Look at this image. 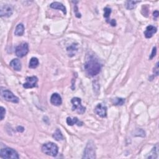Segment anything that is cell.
<instances>
[{"instance_id": "cell-27", "label": "cell", "mask_w": 159, "mask_h": 159, "mask_svg": "<svg viewBox=\"0 0 159 159\" xmlns=\"http://www.w3.org/2000/svg\"><path fill=\"white\" fill-rule=\"evenodd\" d=\"M107 22H108V23H109L111 26H113V27H114V26H116V21H115L114 19L109 20V21H107Z\"/></svg>"}, {"instance_id": "cell-16", "label": "cell", "mask_w": 159, "mask_h": 159, "mask_svg": "<svg viewBox=\"0 0 159 159\" xmlns=\"http://www.w3.org/2000/svg\"><path fill=\"white\" fill-rule=\"evenodd\" d=\"M67 50L68 52V56L69 57H73L75 55L76 52L78 50L77 48V44H73L70 46L67 47Z\"/></svg>"}, {"instance_id": "cell-17", "label": "cell", "mask_w": 159, "mask_h": 159, "mask_svg": "<svg viewBox=\"0 0 159 159\" xmlns=\"http://www.w3.org/2000/svg\"><path fill=\"white\" fill-rule=\"evenodd\" d=\"M24 26L23 24H19L16 28L14 34L17 36H21L24 34Z\"/></svg>"}, {"instance_id": "cell-21", "label": "cell", "mask_w": 159, "mask_h": 159, "mask_svg": "<svg viewBox=\"0 0 159 159\" xmlns=\"http://www.w3.org/2000/svg\"><path fill=\"white\" fill-rule=\"evenodd\" d=\"M153 154H150L147 157V158H156L158 157V145H157L155 147L153 148V149L151 152Z\"/></svg>"}, {"instance_id": "cell-23", "label": "cell", "mask_w": 159, "mask_h": 159, "mask_svg": "<svg viewBox=\"0 0 159 159\" xmlns=\"http://www.w3.org/2000/svg\"><path fill=\"white\" fill-rule=\"evenodd\" d=\"M111 13V9L109 8H104V17L106 18V20L108 19V18L110 16V14Z\"/></svg>"}, {"instance_id": "cell-18", "label": "cell", "mask_w": 159, "mask_h": 159, "mask_svg": "<svg viewBox=\"0 0 159 159\" xmlns=\"http://www.w3.org/2000/svg\"><path fill=\"white\" fill-rule=\"evenodd\" d=\"M39 60L38 58L33 57V58H31V59L30 60L29 67L31 68H35L39 65Z\"/></svg>"}, {"instance_id": "cell-4", "label": "cell", "mask_w": 159, "mask_h": 159, "mask_svg": "<svg viewBox=\"0 0 159 159\" xmlns=\"http://www.w3.org/2000/svg\"><path fill=\"white\" fill-rule=\"evenodd\" d=\"M96 158V152H95V146L93 141H89L86 148L84 150L83 158Z\"/></svg>"}, {"instance_id": "cell-10", "label": "cell", "mask_w": 159, "mask_h": 159, "mask_svg": "<svg viewBox=\"0 0 159 159\" xmlns=\"http://www.w3.org/2000/svg\"><path fill=\"white\" fill-rule=\"evenodd\" d=\"M94 112L102 118H105L107 116V107L103 104H98L94 109Z\"/></svg>"}, {"instance_id": "cell-5", "label": "cell", "mask_w": 159, "mask_h": 159, "mask_svg": "<svg viewBox=\"0 0 159 159\" xmlns=\"http://www.w3.org/2000/svg\"><path fill=\"white\" fill-rule=\"evenodd\" d=\"M72 111H77L79 114H83L86 111L85 107H84L82 104V100L80 98L75 97L72 99Z\"/></svg>"}, {"instance_id": "cell-20", "label": "cell", "mask_w": 159, "mask_h": 159, "mask_svg": "<svg viewBox=\"0 0 159 159\" xmlns=\"http://www.w3.org/2000/svg\"><path fill=\"white\" fill-rule=\"evenodd\" d=\"M140 1H128L126 3V8L128 9H133L136 6V4L139 3Z\"/></svg>"}, {"instance_id": "cell-12", "label": "cell", "mask_w": 159, "mask_h": 159, "mask_svg": "<svg viewBox=\"0 0 159 159\" xmlns=\"http://www.w3.org/2000/svg\"><path fill=\"white\" fill-rule=\"evenodd\" d=\"M157 29L155 26H149L146 28V30L144 32V35L146 38H151L153 35L157 33Z\"/></svg>"}, {"instance_id": "cell-19", "label": "cell", "mask_w": 159, "mask_h": 159, "mask_svg": "<svg viewBox=\"0 0 159 159\" xmlns=\"http://www.w3.org/2000/svg\"><path fill=\"white\" fill-rule=\"evenodd\" d=\"M53 137H54V138L57 141L63 140V136L62 134L61 131L59 129H57L56 131L55 132V133L53 134Z\"/></svg>"}, {"instance_id": "cell-3", "label": "cell", "mask_w": 159, "mask_h": 159, "mask_svg": "<svg viewBox=\"0 0 159 159\" xmlns=\"http://www.w3.org/2000/svg\"><path fill=\"white\" fill-rule=\"evenodd\" d=\"M0 157L3 158H19L18 153L13 149L9 147L3 148L0 151Z\"/></svg>"}, {"instance_id": "cell-2", "label": "cell", "mask_w": 159, "mask_h": 159, "mask_svg": "<svg viewBox=\"0 0 159 159\" xmlns=\"http://www.w3.org/2000/svg\"><path fill=\"white\" fill-rule=\"evenodd\" d=\"M42 151L47 155L56 157L59 152V148L54 143L48 142L42 146Z\"/></svg>"}, {"instance_id": "cell-15", "label": "cell", "mask_w": 159, "mask_h": 159, "mask_svg": "<svg viewBox=\"0 0 159 159\" xmlns=\"http://www.w3.org/2000/svg\"><path fill=\"white\" fill-rule=\"evenodd\" d=\"M67 123L68 126H73L74 124H77L78 126H82L83 125V122L79 121L77 118H71L68 117L67 118Z\"/></svg>"}, {"instance_id": "cell-26", "label": "cell", "mask_w": 159, "mask_h": 159, "mask_svg": "<svg viewBox=\"0 0 159 159\" xmlns=\"http://www.w3.org/2000/svg\"><path fill=\"white\" fill-rule=\"evenodd\" d=\"M153 72H154V73L156 75H158V62L157 63L155 68H153Z\"/></svg>"}, {"instance_id": "cell-25", "label": "cell", "mask_w": 159, "mask_h": 159, "mask_svg": "<svg viewBox=\"0 0 159 159\" xmlns=\"http://www.w3.org/2000/svg\"><path fill=\"white\" fill-rule=\"evenodd\" d=\"M1 120H3L4 116H5V114H6V109L5 108H4L3 106L1 107Z\"/></svg>"}, {"instance_id": "cell-14", "label": "cell", "mask_w": 159, "mask_h": 159, "mask_svg": "<svg viewBox=\"0 0 159 159\" xmlns=\"http://www.w3.org/2000/svg\"><path fill=\"white\" fill-rule=\"evenodd\" d=\"M50 8L55 9H59L62 11L63 13L64 14H67V10H66V8L63 6V4L59 3V2H54L52 3V4H50Z\"/></svg>"}, {"instance_id": "cell-7", "label": "cell", "mask_w": 159, "mask_h": 159, "mask_svg": "<svg viewBox=\"0 0 159 159\" xmlns=\"http://www.w3.org/2000/svg\"><path fill=\"white\" fill-rule=\"evenodd\" d=\"M16 55L18 57L22 58L28 54L29 52V45L26 42H23L16 49Z\"/></svg>"}, {"instance_id": "cell-24", "label": "cell", "mask_w": 159, "mask_h": 159, "mask_svg": "<svg viewBox=\"0 0 159 159\" xmlns=\"http://www.w3.org/2000/svg\"><path fill=\"white\" fill-rule=\"evenodd\" d=\"M156 53H157V48H156V47H154L153 48L152 53H151V54L150 55V57H149V59L150 60H152L153 59V58L155 56Z\"/></svg>"}, {"instance_id": "cell-11", "label": "cell", "mask_w": 159, "mask_h": 159, "mask_svg": "<svg viewBox=\"0 0 159 159\" xmlns=\"http://www.w3.org/2000/svg\"><path fill=\"white\" fill-rule=\"evenodd\" d=\"M50 102L54 106H60L62 104V100L60 95L58 93L52 94L50 98Z\"/></svg>"}, {"instance_id": "cell-13", "label": "cell", "mask_w": 159, "mask_h": 159, "mask_svg": "<svg viewBox=\"0 0 159 159\" xmlns=\"http://www.w3.org/2000/svg\"><path fill=\"white\" fill-rule=\"evenodd\" d=\"M9 65L16 71H21V68H22V66H21V62L18 59H14L12 60L11 61Z\"/></svg>"}, {"instance_id": "cell-8", "label": "cell", "mask_w": 159, "mask_h": 159, "mask_svg": "<svg viewBox=\"0 0 159 159\" xmlns=\"http://www.w3.org/2000/svg\"><path fill=\"white\" fill-rule=\"evenodd\" d=\"M13 13V8L9 4H2L0 8V16L1 17L9 18Z\"/></svg>"}, {"instance_id": "cell-29", "label": "cell", "mask_w": 159, "mask_h": 159, "mask_svg": "<svg viewBox=\"0 0 159 159\" xmlns=\"http://www.w3.org/2000/svg\"><path fill=\"white\" fill-rule=\"evenodd\" d=\"M158 14H158V11H155L153 12V17L155 18V19H157V18H158Z\"/></svg>"}, {"instance_id": "cell-22", "label": "cell", "mask_w": 159, "mask_h": 159, "mask_svg": "<svg viewBox=\"0 0 159 159\" xmlns=\"http://www.w3.org/2000/svg\"><path fill=\"white\" fill-rule=\"evenodd\" d=\"M125 102V99L121 98H116L113 99V103L116 106H122Z\"/></svg>"}, {"instance_id": "cell-6", "label": "cell", "mask_w": 159, "mask_h": 159, "mask_svg": "<svg viewBox=\"0 0 159 159\" xmlns=\"http://www.w3.org/2000/svg\"><path fill=\"white\" fill-rule=\"evenodd\" d=\"M1 97L7 102L14 103H19V98L8 89H1Z\"/></svg>"}, {"instance_id": "cell-1", "label": "cell", "mask_w": 159, "mask_h": 159, "mask_svg": "<svg viewBox=\"0 0 159 159\" xmlns=\"http://www.w3.org/2000/svg\"><path fill=\"white\" fill-rule=\"evenodd\" d=\"M84 67L87 74L90 77H94L98 75L102 68L99 62L93 58L88 60L85 63Z\"/></svg>"}, {"instance_id": "cell-28", "label": "cell", "mask_w": 159, "mask_h": 159, "mask_svg": "<svg viewBox=\"0 0 159 159\" xmlns=\"http://www.w3.org/2000/svg\"><path fill=\"white\" fill-rule=\"evenodd\" d=\"M16 129L18 132H23L24 131V128L22 126H18L16 128Z\"/></svg>"}, {"instance_id": "cell-9", "label": "cell", "mask_w": 159, "mask_h": 159, "mask_svg": "<svg viewBox=\"0 0 159 159\" xmlns=\"http://www.w3.org/2000/svg\"><path fill=\"white\" fill-rule=\"evenodd\" d=\"M38 82V78L35 76L29 77L26 78V82L23 84L24 88H33L37 87V83Z\"/></svg>"}]
</instances>
